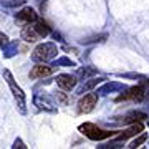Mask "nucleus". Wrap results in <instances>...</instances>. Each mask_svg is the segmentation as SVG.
<instances>
[{
  "label": "nucleus",
  "instance_id": "1",
  "mask_svg": "<svg viewBox=\"0 0 149 149\" xmlns=\"http://www.w3.org/2000/svg\"><path fill=\"white\" fill-rule=\"evenodd\" d=\"M48 33H50V30H48L47 23L45 22H38L35 25H25L23 30H22V38L28 43H33L37 40H40L42 37H47Z\"/></svg>",
  "mask_w": 149,
  "mask_h": 149
},
{
  "label": "nucleus",
  "instance_id": "2",
  "mask_svg": "<svg viewBox=\"0 0 149 149\" xmlns=\"http://www.w3.org/2000/svg\"><path fill=\"white\" fill-rule=\"evenodd\" d=\"M80 131L85 134L86 138L93 139V141H101V139L111 138L113 134H114V133H111V131H103V129H100L98 126L91 124V123H85V124H81Z\"/></svg>",
  "mask_w": 149,
  "mask_h": 149
},
{
  "label": "nucleus",
  "instance_id": "3",
  "mask_svg": "<svg viewBox=\"0 0 149 149\" xmlns=\"http://www.w3.org/2000/svg\"><path fill=\"white\" fill-rule=\"evenodd\" d=\"M56 53V50H55V47L52 45V43H45V45H40V47H37V50L33 52V60H37V61H45V60L52 58L53 55Z\"/></svg>",
  "mask_w": 149,
  "mask_h": 149
},
{
  "label": "nucleus",
  "instance_id": "4",
  "mask_svg": "<svg viewBox=\"0 0 149 149\" xmlns=\"http://www.w3.org/2000/svg\"><path fill=\"white\" fill-rule=\"evenodd\" d=\"M96 103H98V96H96L95 93H88V95H85L80 100L78 109H80L81 113H91L93 109H95Z\"/></svg>",
  "mask_w": 149,
  "mask_h": 149
},
{
  "label": "nucleus",
  "instance_id": "5",
  "mask_svg": "<svg viewBox=\"0 0 149 149\" xmlns=\"http://www.w3.org/2000/svg\"><path fill=\"white\" fill-rule=\"evenodd\" d=\"M37 13L33 8H23L22 12H18L15 17V22L17 23H20V25H30L33 22H37Z\"/></svg>",
  "mask_w": 149,
  "mask_h": 149
},
{
  "label": "nucleus",
  "instance_id": "6",
  "mask_svg": "<svg viewBox=\"0 0 149 149\" xmlns=\"http://www.w3.org/2000/svg\"><path fill=\"white\" fill-rule=\"evenodd\" d=\"M144 98V90L141 86H134L131 90L126 93V95H121L118 96V101H121V100H133V101H141Z\"/></svg>",
  "mask_w": 149,
  "mask_h": 149
},
{
  "label": "nucleus",
  "instance_id": "7",
  "mask_svg": "<svg viewBox=\"0 0 149 149\" xmlns=\"http://www.w3.org/2000/svg\"><path fill=\"white\" fill-rule=\"evenodd\" d=\"M53 73V68L48 66V65H35L30 71V78L37 80V78H43V76H48V74Z\"/></svg>",
  "mask_w": 149,
  "mask_h": 149
},
{
  "label": "nucleus",
  "instance_id": "8",
  "mask_svg": "<svg viewBox=\"0 0 149 149\" xmlns=\"http://www.w3.org/2000/svg\"><path fill=\"white\" fill-rule=\"evenodd\" d=\"M76 78H74L73 74H60L58 78H56V83L61 90H71L76 86Z\"/></svg>",
  "mask_w": 149,
  "mask_h": 149
},
{
  "label": "nucleus",
  "instance_id": "9",
  "mask_svg": "<svg viewBox=\"0 0 149 149\" xmlns=\"http://www.w3.org/2000/svg\"><path fill=\"white\" fill-rule=\"evenodd\" d=\"M141 133H143V124H141V123H134L129 129H126L123 134H119L118 139H119V141H124V139L131 138V136H136V134H141Z\"/></svg>",
  "mask_w": 149,
  "mask_h": 149
},
{
  "label": "nucleus",
  "instance_id": "10",
  "mask_svg": "<svg viewBox=\"0 0 149 149\" xmlns=\"http://www.w3.org/2000/svg\"><path fill=\"white\" fill-rule=\"evenodd\" d=\"M3 74L7 76V81H8V85H10V88H12V91H13L15 98H18V100L22 101V104H23V93H22V90L18 88V86H15V83H13V80H12V76H10V73H8V71H5Z\"/></svg>",
  "mask_w": 149,
  "mask_h": 149
},
{
  "label": "nucleus",
  "instance_id": "11",
  "mask_svg": "<svg viewBox=\"0 0 149 149\" xmlns=\"http://www.w3.org/2000/svg\"><path fill=\"white\" fill-rule=\"evenodd\" d=\"M143 119H148V116L144 113H131L124 118V123H141Z\"/></svg>",
  "mask_w": 149,
  "mask_h": 149
},
{
  "label": "nucleus",
  "instance_id": "12",
  "mask_svg": "<svg viewBox=\"0 0 149 149\" xmlns=\"http://www.w3.org/2000/svg\"><path fill=\"white\" fill-rule=\"evenodd\" d=\"M146 139H148V134L141 133V136H139L138 139H134L133 143H131V148H139V146H141V144H143L144 141H146Z\"/></svg>",
  "mask_w": 149,
  "mask_h": 149
},
{
  "label": "nucleus",
  "instance_id": "13",
  "mask_svg": "<svg viewBox=\"0 0 149 149\" xmlns=\"http://www.w3.org/2000/svg\"><path fill=\"white\" fill-rule=\"evenodd\" d=\"M13 148H27V146H25V144L18 139V141H15V146H13Z\"/></svg>",
  "mask_w": 149,
  "mask_h": 149
}]
</instances>
